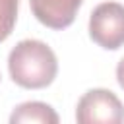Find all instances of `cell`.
<instances>
[{"mask_svg":"<svg viewBox=\"0 0 124 124\" xmlns=\"http://www.w3.org/2000/svg\"><path fill=\"white\" fill-rule=\"evenodd\" d=\"M89 37L107 50H116L124 45V4L103 2L89 16Z\"/></svg>","mask_w":124,"mask_h":124,"instance_id":"3957f363","label":"cell"},{"mask_svg":"<svg viewBox=\"0 0 124 124\" xmlns=\"http://www.w3.org/2000/svg\"><path fill=\"white\" fill-rule=\"evenodd\" d=\"M78 124H124V105L110 89H89L76 107Z\"/></svg>","mask_w":124,"mask_h":124,"instance_id":"7a4b0ae2","label":"cell"},{"mask_svg":"<svg viewBox=\"0 0 124 124\" xmlns=\"http://www.w3.org/2000/svg\"><path fill=\"white\" fill-rule=\"evenodd\" d=\"M17 8L19 0H0V43L12 35L17 19Z\"/></svg>","mask_w":124,"mask_h":124,"instance_id":"8992f818","label":"cell"},{"mask_svg":"<svg viewBox=\"0 0 124 124\" xmlns=\"http://www.w3.org/2000/svg\"><path fill=\"white\" fill-rule=\"evenodd\" d=\"M8 70L14 83L19 87L43 89L54 81L58 74V60L46 43L23 39L12 48L8 56Z\"/></svg>","mask_w":124,"mask_h":124,"instance_id":"6da1fadb","label":"cell"},{"mask_svg":"<svg viewBox=\"0 0 124 124\" xmlns=\"http://www.w3.org/2000/svg\"><path fill=\"white\" fill-rule=\"evenodd\" d=\"M83 0H29L33 16L50 29H66L74 23Z\"/></svg>","mask_w":124,"mask_h":124,"instance_id":"277c9868","label":"cell"},{"mask_svg":"<svg viewBox=\"0 0 124 124\" xmlns=\"http://www.w3.org/2000/svg\"><path fill=\"white\" fill-rule=\"evenodd\" d=\"M116 79H118V83H120V87L124 89V58L118 62V66H116Z\"/></svg>","mask_w":124,"mask_h":124,"instance_id":"52a82bcc","label":"cell"},{"mask_svg":"<svg viewBox=\"0 0 124 124\" xmlns=\"http://www.w3.org/2000/svg\"><path fill=\"white\" fill-rule=\"evenodd\" d=\"M8 124H60L58 112L43 101H27L17 105Z\"/></svg>","mask_w":124,"mask_h":124,"instance_id":"5b68a950","label":"cell"}]
</instances>
